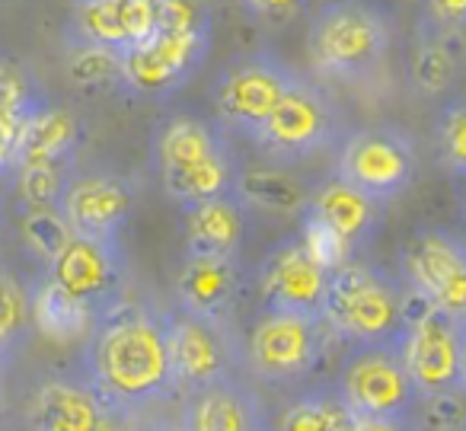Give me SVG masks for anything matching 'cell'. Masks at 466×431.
Returning a JSON list of instances; mask_svg holds the SVG:
<instances>
[{"label":"cell","instance_id":"6da1fadb","mask_svg":"<svg viewBox=\"0 0 466 431\" xmlns=\"http://www.w3.org/2000/svg\"><path fill=\"white\" fill-rule=\"evenodd\" d=\"M84 377L109 412L135 416L176 390L167 316L118 297L93 320L84 348Z\"/></svg>","mask_w":466,"mask_h":431},{"label":"cell","instance_id":"7a4b0ae2","mask_svg":"<svg viewBox=\"0 0 466 431\" xmlns=\"http://www.w3.org/2000/svg\"><path fill=\"white\" fill-rule=\"evenodd\" d=\"M150 157L163 192L179 208L233 195L243 173L230 135L218 122L188 112H176L157 125Z\"/></svg>","mask_w":466,"mask_h":431},{"label":"cell","instance_id":"3957f363","mask_svg":"<svg viewBox=\"0 0 466 431\" xmlns=\"http://www.w3.org/2000/svg\"><path fill=\"white\" fill-rule=\"evenodd\" d=\"M412 294L380 265L351 262L332 269L323 301V323L332 335L355 345L400 339Z\"/></svg>","mask_w":466,"mask_h":431},{"label":"cell","instance_id":"277c9868","mask_svg":"<svg viewBox=\"0 0 466 431\" xmlns=\"http://www.w3.org/2000/svg\"><path fill=\"white\" fill-rule=\"evenodd\" d=\"M393 46L390 20L361 0H329L313 14L307 55L323 77L361 84L383 67Z\"/></svg>","mask_w":466,"mask_h":431},{"label":"cell","instance_id":"5b68a950","mask_svg":"<svg viewBox=\"0 0 466 431\" xmlns=\"http://www.w3.org/2000/svg\"><path fill=\"white\" fill-rule=\"evenodd\" d=\"M336 393L361 422L419 425L415 416H419L421 396L409 377L396 339L351 348L339 367Z\"/></svg>","mask_w":466,"mask_h":431},{"label":"cell","instance_id":"8992f818","mask_svg":"<svg viewBox=\"0 0 466 431\" xmlns=\"http://www.w3.org/2000/svg\"><path fill=\"white\" fill-rule=\"evenodd\" d=\"M345 135H349V125H345L339 103L323 87L300 74L294 90L281 99L268 122L249 138V144L268 160L291 167V163L310 160V157L342 144Z\"/></svg>","mask_w":466,"mask_h":431},{"label":"cell","instance_id":"52a82bcc","mask_svg":"<svg viewBox=\"0 0 466 431\" xmlns=\"http://www.w3.org/2000/svg\"><path fill=\"white\" fill-rule=\"evenodd\" d=\"M300 74L275 52L256 48V52L237 55L220 67L214 80V112L218 125L227 135L253 138L268 122L279 103L294 90Z\"/></svg>","mask_w":466,"mask_h":431},{"label":"cell","instance_id":"ba28073f","mask_svg":"<svg viewBox=\"0 0 466 431\" xmlns=\"http://www.w3.org/2000/svg\"><path fill=\"white\" fill-rule=\"evenodd\" d=\"M163 316L176 390L195 393L220 380L240 377L247 367V342L237 335L233 323L201 320L179 307L163 310Z\"/></svg>","mask_w":466,"mask_h":431},{"label":"cell","instance_id":"9c48e42d","mask_svg":"<svg viewBox=\"0 0 466 431\" xmlns=\"http://www.w3.org/2000/svg\"><path fill=\"white\" fill-rule=\"evenodd\" d=\"M214 42V26L157 29L150 39L118 58V84L137 99L160 103L188 87Z\"/></svg>","mask_w":466,"mask_h":431},{"label":"cell","instance_id":"30bf717a","mask_svg":"<svg viewBox=\"0 0 466 431\" xmlns=\"http://www.w3.org/2000/svg\"><path fill=\"white\" fill-rule=\"evenodd\" d=\"M377 214H380L377 201H370L339 176H329L310 189V201L300 214L304 218L300 237L313 250V256L332 272L351 262V256L368 243L377 227Z\"/></svg>","mask_w":466,"mask_h":431},{"label":"cell","instance_id":"8fae6325","mask_svg":"<svg viewBox=\"0 0 466 431\" xmlns=\"http://www.w3.org/2000/svg\"><path fill=\"white\" fill-rule=\"evenodd\" d=\"M419 154L412 138L396 125H368L345 135L339 144L336 176L355 186L377 205H387L412 186Z\"/></svg>","mask_w":466,"mask_h":431},{"label":"cell","instance_id":"7c38bea8","mask_svg":"<svg viewBox=\"0 0 466 431\" xmlns=\"http://www.w3.org/2000/svg\"><path fill=\"white\" fill-rule=\"evenodd\" d=\"M402 284L415 301L466 323V240L444 227H419L400 250Z\"/></svg>","mask_w":466,"mask_h":431},{"label":"cell","instance_id":"4fadbf2b","mask_svg":"<svg viewBox=\"0 0 466 431\" xmlns=\"http://www.w3.org/2000/svg\"><path fill=\"white\" fill-rule=\"evenodd\" d=\"M400 352L419 396L460 390L466 358V323L415 301L409 303L406 326L400 333Z\"/></svg>","mask_w":466,"mask_h":431},{"label":"cell","instance_id":"5bb4252c","mask_svg":"<svg viewBox=\"0 0 466 431\" xmlns=\"http://www.w3.org/2000/svg\"><path fill=\"white\" fill-rule=\"evenodd\" d=\"M323 326L317 316L262 307L247 339V367L268 386L298 384L323 354Z\"/></svg>","mask_w":466,"mask_h":431},{"label":"cell","instance_id":"9a60e30c","mask_svg":"<svg viewBox=\"0 0 466 431\" xmlns=\"http://www.w3.org/2000/svg\"><path fill=\"white\" fill-rule=\"evenodd\" d=\"M125 250L122 240H96L74 233L61 256L46 269V282L55 291L84 307L86 313L99 316L106 307L122 297L125 291Z\"/></svg>","mask_w":466,"mask_h":431},{"label":"cell","instance_id":"2e32d148","mask_svg":"<svg viewBox=\"0 0 466 431\" xmlns=\"http://www.w3.org/2000/svg\"><path fill=\"white\" fill-rule=\"evenodd\" d=\"M329 275L332 272L313 256L304 237L294 233L288 240H279L262 256L259 269H256V288H259L266 310H288V313H304L323 320Z\"/></svg>","mask_w":466,"mask_h":431},{"label":"cell","instance_id":"e0dca14e","mask_svg":"<svg viewBox=\"0 0 466 431\" xmlns=\"http://www.w3.org/2000/svg\"><path fill=\"white\" fill-rule=\"evenodd\" d=\"M157 29V0H74L67 39L74 48H99L122 58Z\"/></svg>","mask_w":466,"mask_h":431},{"label":"cell","instance_id":"ac0fdd59","mask_svg":"<svg viewBox=\"0 0 466 431\" xmlns=\"http://www.w3.org/2000/svg\"><path fill=\"white\" fill-rule=\"evenodd\" d=\"M137 189L128 176L109 169L74 173L61 199V214L74 233L96 240H122L125 224L135 214Z\"/></svg>","mask_w":466,"mask_h":431},{"label":"cell","instance_id":"d6986e66","mask_svg":"<svg viewBox=\"0 0 466 431\" xmlns=\"http://www.w3.org/2000/svg\"><path fill=\"white\" fill-rule=\"evenodd\" d=\"M249 272L240 259L192 256L186 252L173 278V307L201 320L233 323V313L247 294Z\"/></svg>","mask_w":466,"mask_h":431},{"label":"cell","instance_id":"ffe728a7","mask_svg":"<svg viewBox=\"0 0 466 431\" xmlns=\"http://www.w3.org/2000/svg\"><path fill=\"white\" fill-rule=\"evenodd\" d=\"M106 412L84 374H48L33 386L23 416L29 431H93Z\"/></svg>","mask_w":466,"mask_h":431},{"label":"cell","instance_id":"44dd1931","mask_svg":"<svg viewBox=\"0 0 466 431\" xmlns=\"http://www.w3.org/2000/svg\"><path fill=\"white\" fill-rule=\"evenodd\" d=\"M262 403L240 377L186 393L182 431H266Z\"/></svg>","mask_w":466,"mask_h":431},{"label":"cell","instance_id":"7402d4cb","mask_svg":"<svg viewBox=\"0 0 466 431\" xmlns=\"http://www.w3.org/2000/svg\"><path fill=\"white\" fill-rule=\"evenodd\" d=\"M247 224H249V211L237 199V192L182 208L186 252H192V256L240 259L243 240H247Z\"/></svg>","mask_w":466,"mask_h":431},{"label":"cell","instance_id":"603a6c76","mask_svg":"<svg viewBox=\"0 0 466 431\" xmlns=\"http://www.w3.org/2000/svg\"><path fill=\"white\" fill-rule=\"evenodd\" d=\"M80 138H84V128H80L77 116L61 109V106H52L48 99H42L29 112L26 125L20 131L14 169L39 167V163H74V150L80 148Z\"/></svg>","mask_w":466,"mask_h":431},{"label":"cell","instance_id":"cb8c5ba5","mask_svg":"<svg viewBox=\"0 0 466 431\" xmlns=\"http://www.w3.org/2000/svg\"><path fill=\"white\" fill-rule=\"evenodd\" d=\"M237 199L247 205V211L304 214L307 201H310V189L298 176L285 173L279 167L243 169L240 180H237Z\"/></svg>","mask_w":466,"mask_h":431},{"label":"cell","instance_id":"d4e9b609","mask_svg":"<svg viewBox=\"0 0 466 431\" xmlns=\"http://www.w3.org/2000/svg\"><path fill=\"white\" fill-rule=\"evenodd\" d=\"M358 418L349 412L336 386H319L294 396L285 405L275 431H355Z\"/></svg>","mask_w":466,"mask_h":431},{"label":"cell","instance_id":"484cf974","mask_svg":"<svg viewBox=\"0 0 466 431\" xmlns=\"http://www.w3.org/2000/svg\"><path fill=\"white\" fill-rule=\"evenodd\" d=\"M33 326V288L0 265V358L14 361Z\"/></svg>","mask_w":466,"mask_h":431},{"label":"cell","instance_id":"4316f807","mask_svg":"<svg viewBox=\"0 0 466 431\" xmlns=\"http://www.w3.org/2000/svg\"><path fill=\"white\" fill-rule=\"evenodd\" d=\"M460 74V61L451 48V39L444 36L421 33L419 48H415L412 61H409V77H412L415 90L425 97H441L453 87Z\"/></svg>","mask_w":466,"mask_h":431},{"label":"cell","instance_id":"83f0119b","mask_svg":"<svg viewBox=\"0 0 466 431\" xmlns=\"http://www.w3.org/2000/svg\"><path fill=\"white\" fill-rule=\"evenodd\" d=\"M96 316L86 313L74 301H67L61 291H55L48 282L33 288V323L35 329L55 335V339H77L80 333L90 335Z\"/></svg>","mask_w":466,"mask_h":431},{"label":"cell","instance_id":"f1b7e54d","mask_svg":"<svg viewBox=\"0 0 466 431\" xmlns=\"http://www.w3.org/2000/svg\"><path fill=\"white\" fill-rule=\"evenodd\" d=\"M16 176V199L23 211L33 208H61L67 182L74 176V163H39V167H20Z\"/></svg>","mask_w":466,"mask_h":431},{"label":"cell","instance_id":"f546056e","mask_svg":"<svg viewBox=\"0 0 466 431\" xmlns=\"http://www.w3.org/2000/svg\"><path fill=\"white\" fill-rule=\"evenodd\" d=\"M20 233H23L26 250L33 252L46 269L61 256V250H65L74 237L71 224H67V218L61 214V208H33V211H23Z\"/></svg>","mask_w":466,"mask_h":431},{"label":"cell","instance_id":"4dcf8cb0","mask_svg":"<svg viewBox=\"0 0 466 431\" xmlns=\"http://www.w3.org/2000/svg\"><path fill=\"white\" fill-rule=\"evenodd\" d=\"M434 141L444 167L457 176L460 182L466 180V99H447L434 122Z\"/></svg>","mask_w":466,"mask_h":431},{"label":"cell","instance_id":"1f68e13d","mask_svg":"<svg viewBox=\"0 0 466 431\" xmlns=\"http://www.w3.org/2000/svg\"><path fill=\"white\" fill-rule=\"evenodd\" d=\"M415 422L419 431H466V396L460 390L425 396Z\"/></svg>","mask_w":466,"mask_h":431},{"label":"cell","instance_id":"d6a6232c","mask_svg":"<svg viewBox=\"0 0 466 431\" xmlns=\"http://www.w3.org/2000/svg\"><path fill=\"white\" fill-rule=\"evenodd\" d=\"M421 7V29L431 36L466 33V0H419Z\"/></svg>","mask_w":466,"mask_h":431},{"label":"cell","instance_id":"836d02e7","mask_svg":"<svg viewBox=\"0 0 466 431\" xmlns=\"http://www.w3.org/2000/svg\"><path fill=\"white\" fill-rule=\"evenodd\" d=\"M42 103V97L35 103H7L0 99V176L14 169V154H16V141H20V131L26 125L29 112Z\"/></svg>","mask_w":466,"mask_h":431},{"label":"cell","instance_id":"e575fe53","mask_svg":"<svg viewBox=\"0 0 466 431\" xmlns=\"http://www.w3.org/2000/svg\"><path fill=\"white\" fill-rule=\"evenodd\" d=\"M237 7L253 20L268 23V26H285L304 14L307 0H237Z\"/></svg>","mask_w":466,"mask_h":431},{"label":"cell","instance_id":"d590c367","mask_svg":"<svg viewBox=\"0 0 466 431\" xmlns=\"http://www.w3.org/2000/svg\"><path fill=\"white\" fill-rule=\"evenodd\" d=\"M93 431H135L128 416H118V412H106V418Z\"/></svg>","mask_w":466,"mask_h":431},{"label":"cell","instance_id":"8d00e7d4","mask_svg":"<svg viewBox=\"0 0 466 431\" xmlns=\"http://www.w3.org/2000/svg\"><path fill=\"white\" fill-rule=\"evenodd\" d=\"M355 431H419V425H402V422H361V418H358Z\"/></svg>","mask_w":466,"mask_h":431},{"label":"cell","instance_id":"74e56055","mask_svg":"<svg viewBox=\"0 0 466 431\" xmlns=\"http://www.w3.org/2000/svg\"><path fill=\"white\" fill-rule=\"evenodd\" d=\"M7 374H10V361L0 358V403H4V393H7Z\"/></svg>","mask_w":466,"mask_h":431},{"label":"cell","instance_id":"f35d334b","mask_svg":"<svg viewBox=\"0 0 466 431\" xmlns=\"http://www.w3.org/2000/svg\"><path fill=\"white\" fill-rule=\"evenodd\" d=\"M460 214H463V221H466V180L460 182Z\"/></svg>","mask_w":466,"mask_h":431},{"label":"cell","instance_id":"ab89813d","mask_svg":"<svg viewBox=\"0 0 466 431\" xmlns=\"http://www.w3.org/2000/svg\"><path fill=\"white\" fill-rule=\"evenodd\" d=\"M460 393L466 396V358H463V374H460Z\"/></svg>","mask_w":466,"mask_h":431},{"label":"cell","instance_id":"60d3db41","mask_svg":"<svg viewBox=\"0 0 466 431\" xmlns=\"http://www.w3.org/2000/svg\"><path fill=\"white\" fill-rule=\"evenodd\" d=\"M0 431H7V428H4V425H0Z\"/></svg>","mask_w":466,"mask_h":431},{"label":"cell","instance_id":"b9f144b4","mask_svg":"<svg viewBox=\"0 0 466 431\" xmlns=\"http://www.w3.org/2000/svg\"><path fill=\"white\" fill-rule=\"evenodd\" d=\"M266 431H275V428H266Z\"/></svg>","mask_w":466,"mask_h":431}]
</instances>
